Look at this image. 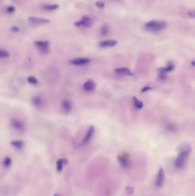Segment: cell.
<instances>
[{
	"label": "cell",
	"instance_id": "8",
	"mask_svg": "<svg viewBox=\"0 0 195 196\" xmlns=\"http://www.w3.org/2000/svg\"><path fill=\"white\" fill-rule=\"evenodd\" d=\"M96 84L92 79L87 80L83 85V88L88 92H91L96 88Z\"/></svg>",
	"mask_w": 195,
	"mask_h": 196
},
{
	"label": "cell",
	"instance_id": "6",
	"mask_svg": "<svg viewBox=\"0 0 195 196\" xmlns=\"http://www.w3.org/2000/svg\"><path fill=\"white\" fill-rule=\"evenodd\" d=\"M28 21L32 24L34 25H41V24H48L50 23V20L45 18H39L36 17H29L28 18Z\"/></svg>",
	"mask_w": 195,
	"mask_h": 196
},
{
	"label": "cell",
	"instance_id": "12",
	"mask_svg": "<svg viewBox=\"0 0 195 196\" xmlns=\"http://www.w3.org/2000/svg\"><path fill=\"white\" fill-rule=\"evenodd\" d=\"M118 161L121 166L124 168H128L130 166V161L129 159L123 156V155H119L118 156Z\"/></svg>",
	"mask_w": 195,
	"mask_h": 196
},
{
	"label": "cell",
	"instance_id": "16",
	"mask_svg": "<svg viewBox=\"0 0 195 196\" xmlns=\"http://www.w3.org/2000/svg\"><path fill=\"white\" fill-rule=\"evenodd\" d=\"M62 107L66 112H70L72 108V103L69 100H65L62 103Z\"/></svg>",
	"mask_w": 195,
	"mask_h": 196
},
{
	"label": "cell",
	"instance_id": "31",
	"mask_svg": "<svg viewBox=\"0 0 195 196\" xmlns=\"http://www.w3.org/2000/svg\"><path fill=\"white\" fill-rule=\"evenodd\" d=\"M19 30H20L19 28L17 27V26H13V27L11 28V31L14 32H17L19 31Z\"/></svg>",
	"mask_w": 195,
	"mask_h": 196
},
{
	"label": "cell",
	"instance_id": "22",
	"mask_svg": "<svg viewBox=\"0 0 195 196\" xmlns=\"http://www.w3.org/2000/svg\"><path fill=\"white\" fill-rule=\"evenodd\" d=\"M27 82L31 84H33V85H37L38 84V80L36 79L34 76H31L28 77L27 79Z\"/></svg>",
	"mask_w": 195,
	"mask_h": 196
},
{
	"label": "cell",
	"instance_id": "14",
	"mask_svg": "<svg viewBox=\"0 0 195 196\" xmlns=\"http://www.w3.org/2000/svg\"><path fill=\"white\" fill-rule=\"evenodd\" d=\"M68 162V159H66L65 158L58 159V160L57 161V162H56V168H57V172H61L64 166L67 164Z\"/></svg>",
	"mask_w": 195,
	"mask_h": 196
},
{
	"label": "cell",
	"instance_id": "17",
	"mask_svg": "<svg viewBox=\"0 0 195 196\" xmlns=\"http://www.w3.org/2000/svg\"><path fill=\"white\" fill-rule=\"evenodd\" d=\"M11 145H12L14 148H17L18 150H20L24 147V143L23 141L21 140H16V141H12L10 142Z\"/></svg>",
	"mask_w": 195,
	"mask_h": 196
},
{
	"label": "cell",
	"instance_id": "30",
	"mask_svg": "<svg viewBox=\"0 0 195 196\" xmlns=\"http://www.w3.org/2000/svg\"><path fill=\"white\" fill-rule=\"evenodd\" d=\"M188 14L189 17L194 18L195 17V11L194 10H189L188 12Z\"/></svg>",
	"mask_w": 195,
	"mask_h": 196
},
{
	"label": "cell",
	"instance_id": "29",
	"mask_svg": "<svg viewBox=\"0 0 195 196\" xmlns=\"http://www.w3.org/2000/svg\"><path fill=\"white\" fill-rule=\"evenodd\" d=\"M152 89V88L151 87L145 86V87H143V88L141 89V92H142V93H145V92H147L148 91H149V90H151Z\"/></svg>",
	"mask_w": 195,
	"mask_h": 196
},
{
	"label": "cell",
	"instance_id": "2",
	"mask_svg": "<svg viewBox=\"0 0 195 196\" xmlns=\"http://www.w3.org/2000/svg\"><path fill=\"white\" fill-rule=\"evenodd\" d=\"M189 149L184 148L180 151L174 162L175 166L178 168H182L185 166L189 154Z\"/></svg>",
	"mask_w": 195,
	"mask_h": 196
},
{
	"label": "cell",
	"instance_id": "33",
	"mask_svg": "<svg viewBox=\"0 0 195 196\" xmlns=\"http://www.w3.org/2000/svg\"><path fill=\"white\" fill-rule=\"evenodd\" d=\"M192 65L193 67L195 66V62H194V61H193V62H192Z\"/></svg>",
	"mask_w": 195,
	"mask_h": 196
},
{
	"label": "cell",
	"instance_id": "24",
	"mask_svg": "<svg viewBox=\"0 0 195 196\" xmlns=\"http://www.w3.org/2000/svg\"><path fill=\"white\" fill-rule=\"evenodd\" d=\"M9 55L8 52L0 48V58H7L9 56Z\"/></svg>",
	"mask_w": 195,
	"mask_h": 196
},
{
	"label": "cell",
	"instance_id": "23",
	"mask_svg": "<svg viewBox=\"0 0 195 196\" xmlns=\"http://www.w3.org/2000/svg\"><path fill=\"white\" fill-rule=\"evenodd\" d=\"M12 163V159L10 157H7L3 159V165L5 168H9Z\"/></svg>",
	"mask_w": 195,
	"mask_h": 196
},
{
	"label": "cell",
	"instance_id": "10",
	"mask_svg": "<svg viewBox=\"0 0 195 196\" xmlns=\"http://www.w3.org/2000/svg\"><path fill=\"white\" fill-rule=\"evenodd\" d=\"M95 128L94 126H91L90 127H89L85 137L83 139V141H82V143L83 144H87L89 142L90 140L91 139L93 135V134L95 133Z\"/></svg>",
	"mask_w": 195,
	"mask_h": 196
},
{
	"label": "cell",
	"instance_id": "34",
	"mask_svg": "<svg viewBox=\"0 0 195 196\" xmlns=\"http://www.w3.org/2000/svg\"><path fill=\"white\" fill-rule=\"evenodd\" d=\"M54 196H60V195H58V194H55V195H54Z\"/></svg>",
	"mask_w": 195,
	"mask_h": 196
},
{
	"label": "cell",
	"instance_id": "1",
	"mask_svg": "<svg viewBox=\"0 0 195 196\" xmlns=\"http://www.w3.org/2000/svg\"><path fill=\"white\" fill-rule=\"evenodd\" d=\"M167 26V24L164 21L152 20L145 24V28L151 32H158L164 29Z\"/></svg>",
	"mask_w": 195,
	"mask_h": 196
},
{
	"label": "cell",
	"instance_id": "21",
	"mask_svg": "<svg viewBox=\"0 0 195 196\" xmlns=\"http://www.w3.org/2000/svg\"><path fill=\"white\" fill-rule=\"evenodd\" d=\"M59 5L58 4H48V5H44L42 6V8L43 9L46 10H49V11H51V10H56L57 9H58Z\"/></svg>",
	"mask_w": 195,
	"mask_h": 196
},
{
	"label": "cell",
	"instance_id": "20",
	"mask_svg": "<svg viewBox=\"0 0 195 196\" xmlns=\"http://www.w3.org/2000/svg\"><path fill=\"white\" fill-rule=\"evenodd\" d=\"M133 102H134V107L137 109H141L144 106L143 102L142 101L139 100L137 98L134 96L133 98Z\"/></svg>",
	"mask_w": 195,
	"mask_h": 196
},
{
	"label": "cell",
	"instance_id": "19",
	"mask_svg": "<svg viewBox=\"0 0 195 196\" xmlns=\"http://www.w3.org/2000/svg\"><path fill=\"white\" fill-rule=\"evenodd\" d=\"M110 27L107 24H104L100 29V34L102 36H106L110 33Z\"/></svg>",
	"mask_w": 195,
	"mask_h": 196
},
{
	"label": "cell",
	"instance_id": "28",
	"mask_svg": "<svg viewBox=\"0 0 195 196\" xmlns=\"http://www.w3.org/2000/svg\"><path fill=\"white\" fill-rule=\"evenodd\" d=\"M96 7L99 9H103L105 7V3L101 1H97L95 3Z\"/></svg>",
	"mask_w": 195,
	"mask_h": 196
},
{
	"label": "cell",
	"instance_id": "4",
	"mask_svg": "<svg viewBox=\"0 0 195 196\" xmlns=\"http://www.w3.org/2000/svg\"><path fill=\"white\" fill-rule=\"evenodd\" d=\"M34 44L37 48L42 53H46L49 50V43L48 41H35Z\"/></svg>",
	"mask_w": 195,
	"mask_h": 196
},
{
	"label": "cell",
	"instance_id": "18",
	"mask_svg": "<svg viewBox=\"0 0 195 196\" xmlns=\"http://www.w3.org/2000/svg\"><path fill=\"white\" fill-rule=\"evenodd\" d=\"M43 102H44L43 99L40 96H36V97L33 98L32 99V103L37 107H41L42 104H43Z\"/></svg>",
	"mask_w": 195,
	"mask_h": 196
},
{
	"label": "cell",
	"instance_id": "25",
	"mask_svg": "<svg viewBox=\"0 0 195 196\" xmlns=\"http://www.w3.org/2000/svg\"><path fill=\"white\" fill-rule=\"evenodd\" d=\"M125 190H126V192H127L128 194L132 195L134 193V188H133V187H131V186H127L126 188H125Z\"/></svg>",
	"mask_w": 195,
	"mask_h": 196
},
{
	"label": "cell",
	"instance_id": "9",
	"mask_svg": "<svg viewBox=\"0 0 195 196\" xmlns=\"http://www.w3.org/2000/svg\"><path fill=\"white\" fill-rule=\"evenodd\" d=\"M11 124L14 128L19 131H23L25 130L24 123L20 120L13 119L11 121Z\"/></svg>",
	"mask_w": 195,
	"mask_h": 196
},
{
	"label": "cell",
	"instance_id": "15",
	"mask_svg": "<svg viewBox=\"0 0 195 196\" xmlns=\"http://www.w3.org/2000/svg\"><path fill=\"white\" fill-rule=\"evenodd\" d=\"M175 69V65L172 62H168L167 65L164 67V68H160L158 69V71H161V72H164V73H168V72H171L173 71Z\"/></svg>",
	"mask_w": 195,
	"mask_h": 196
},
{
	"label": "cell",
	"instance_id": "26",
	"mask_svg": "<svg viewBox=\"0 0 195 196\" xmlns=\"http://www.w3.org/2000/svg\"><path fill=\"white\" fill-rule=\"evenodd\" d=\"M158 72H159L158 76H159V79L160 80H165L167 78V75L166 73L161 72V71H158Z\"/></svg>",
	"mask_w": 195,
	"mask_h": 196
},
{
	"label": "cell",
	"instance_id": "11",
	"mask_svg": "<svg viewBox=\"0 0 195 196\" xmlns=\"http://www.w3.org/2000/svg\"><path fill=\"white\" fill-rule=\"evenodd\" d=\"M117 44L116 40H106L101 41L99 44L100 48H110L115 47Z\"/></svg>",
	"mask_w": 195,
	"mask_h": 196
},
{
	"label": "cell",
	"instance_id": "13",
	"mask_svg": "<svg viewBox=\"0 0 195 196\" xmlns=\"http://www.w3.org/2000/svg\"><path fill=\"white\" fill-rule=\"evenodd\" d=\"M115 71L117 73L119 74H123L125 75L129 76H134V73L130 71V69L126 67H123V68H119L115 69Z\"/></svg>",
	"mask_w": 195,
	"mask_h": 196
},
{
	"label": "cell",
	"instance_id": "3",
	"mask_svg": "<svg viewBox=\"0 0 195 196\" xmlns=\"http://www.w3.org/2000/svg\"><path fill=\"white\" fill-rule=\"evenodd\" d=\"M95 23V18L92 16L85 15L82 17L81 20L76 21L75 23V25L76 27L84 26L85 27H91Z\"/></svg>",
	"mask_w": 195,
	"mask_h": 196
},
{
	"label": "cell",
	"instance_id": "5",
	"mask_svg": "<svg viewBox=\"0 0 195 196\" xmlns=\"http://www.w3.org/2000/svg\"><path fill=\"white\" fill-rule=\"evenodd\" d=\"M165 173L164 169L160 168L159 169L158 173V174L156 175L155 184L158 188H160L164 184L165 181Z\"/></svg>",
	"mask_w": 195,
	"mask_h": 196
},
{
	"label": "cell",
	"instance_id": "27",
	"mask_svg": "<svg viewBox=\"0 0 195 196\" xmlns=\"http://www.w3.org/2000/svg\"><path fill=\"white\" fill-rule=\"evenodd\" d=\"M6 10L8 13H13L15 12V8L13 6H9L7 7Z\"/></svg>",
	"mask_w": 195,
	"mask_h": 196
},
{
	"label": "cell",
	"instance_id": "7",
	"mask_svg": "<svg viewBox=\"0 0 195 196\" xmlns=\"http://www.w3.org/2000/svg\"><path fill=\"white\" fill-rule=\"evenodd\" d=\"M90 60L87 58H79L72 60L71 61V63L75 65H85L90 63Z\"/></svg>",
	"mask_w": 195,
	"mask_h": 196
},
{
	"label": "cell",
	"instance_id": "32",
	"mask_svg": "<svg viewBox=\"0 0 195 196\" xmlns=\"http://www.w3.org/2000/svg\"><path fill=\"white\" fill-rule=\"evenodd\" d=\"M167 127H168V128L169 130L172 131L173 130H175V126H174L173 124H169L168 126H167Z\"/></svg>",
	"mask_w": 195,
	"mask_h": 196
}]
</instances>
